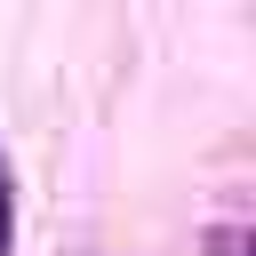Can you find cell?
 Instances as JSON below:
<instances>
[{"mask_svg":"<svg viewBox=\"0 0 256 256\" xmlns=\"http://www.w3.org/2000/svg\"><path fill=\"white\" fill-rule=\"evenodd\" d=\"M16 248V176H8V160H0V256Z\"/></svg>","mask_w":256,"mask_h":256,"instance_id":"obj_1","label":"cell"},{"mask_svg":"<svg viewBox=\"0 0 256 256\" xmlns=\"http://www.w3.org/2000/svg\"><path fill=\"white\" fill-rule=\"evenodd\" d=\"M240 248H248L240 232H216V256H240Z\"/></svg>","mask_w":256,"mask_h":256,"instance_id":"obj_2","label":"cell"}]
</instances>
